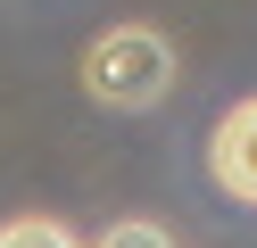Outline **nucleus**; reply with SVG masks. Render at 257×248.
Listing matches in <instances>:
<instances>
[{"mask_svg": "<svg viewBox=\"0 0 257 248\" xmlns=\"http://www.w3.org/2000/svg\"><path fill=\"white\" fill-rule=\"evenodd\" d=\"M83 91L100 108H158L174 91V42L158 25H108L83 50Z\"/></svg>", "mask_w": 257, "mask_h": 248, "instance_id": "1", "label": "nucleus"}, {"mask_svg": "<svg viewBox=\"0 0 257 248\" xmlns=\"http://www.w3.org/2000/svg\"><path fill=\"white\" fill-rule=\"evenodd\" d=\"M207 174H216V190H224V198L257 207V99L224 108V124L207 132Z\"/></svg>", "mask_w": 257, "mask_h": 248, "instance_id": "2", "label": "nucleus"}, {"mask_svg": "<svg viewBox=\"0 0 257 248\" xmlns=\"http://www.w3.org/2000/svg\"><path fill=\"white\" fill-rule=\"evenodd\" d=\"M0 248H83V240L50 215H17V223H0Z\"/></svg>", "mask_w": 257, "mask_h": 248, "instance_id": "3", "label": "nucleus"}, {"mask_svg": "<svg viewBox=\"0 0 257 248\" xmlns=\"http://www.w3.org/2000/svg\"><path fill=\"white\" fill-rule=\"evenodd\" d=\"M91 248H174V231L166 223H108Z\"/></svg>", "mask_w": 257, "mask_h": 248, "instance_id": "4", "label": "nucleus"}]
</instances>
